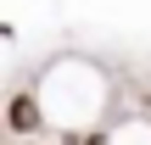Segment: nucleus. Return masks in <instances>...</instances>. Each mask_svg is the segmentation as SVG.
Listing matches in <instances>:
<instances>
[{"label": "nucleus", "mask_w": 151, "mask_h": 145, "mask_svg": "<svg viewBox=\"0 0 151 145\" xmlns=\"http://www.w3.org/2000/svg\"><path fill=\"white\" fill-rule=\"evenodd\" d=\"M6 123H11V134H39V129H45V106H39L34 95H11Z\"/></svg>", "instance_id": "f257e3e1"}, {"label": "nucleus", "mask_w": 151, "mask_h": 145, "mask_svg": "<svg viewBox=\"0 0 151 145\" xmlns=\"http://www.w3.org/2000/svg\"><path fill=\"white\" fill-rule=\"evenodd\" d=\"M22 145H34V140H22Z\"/></svg>", "instance_id": "f03ea898"}]
</instances>
